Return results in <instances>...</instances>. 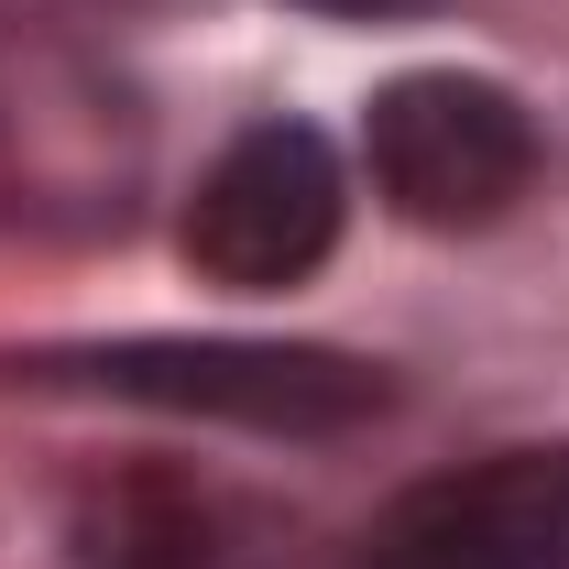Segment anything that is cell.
<instances>
[{
  "label": "cell",
  "mask_w": 569,
  "mask_h": 569,
  "mask_svg": "<svg viewBox=\"0 0 569 569\" xmlns=\"http://www.w3.org/2000/svg\"><path fill=\"white\" fill-rule=\"evenodd\" d=\"M11 383L153 406V417H230L263 438H340L395 406L383 361L318 351V340H88V351H22Z\"/></svg>",
  "instance_id": "cell-1"
},
{
  "label": "cell",
  "mask_w": 569,
  "mask_h": 569,
  "mask_svg": "<svg viewBox=\"0 0 569 569\" xmlns=\"http://www.w3.org/2000/svg\"><path fill=\"white\" fill-rule=\"evenodd\" d=\"M372 187L383 209L417 230H493L526 187H537V121L503 77H460V67H417L395 88H372Z\"/></svg>",
  "instance_id": "cell-2"
},
{
  "label": "cell",
  "mask_w": 569,
  "mask_h": 569,
  "mask_svg": "<svg viewBox=\"0 0 569 569\" xmlns=\"http://www.w3.org/2000/svg\"><path fill=\"white\" fill-rule=\"evenodd\" d=\"M340 209H351L340 153L307 121H241L209 153L176 241H187L198 284H219V296H284L340 252Z\"/></svg>",
  "instance_id": "cell-3"
},
{
  "label": "cell",
  "mask_w": 569,
  "mask_h": 569,
  "mask_svg": "<svg viewBox=\"0 0 569 569\" xmlns=\"http://www.w3.org/2000/svg\"><path fill=\"white\" fill-rule=\"evenodd\" d=\"M142 187V121L110 77L67 56H11L0 67V209L22 219H121Z\"/></svg>",
  "instance_id": "cell-4"
},
{
  "label": "cell",
  "mask_w": 569,
  "mask_h": 569,
  "mask_svg": "<svg viewBox=\"0 0 569 569\" xmlns=\"http://www.w3.org/2000/svg\"><path fill=\"white\" fill-rule=\"evenodd\" d=\"M351 569H569V449H493L395 493Z\"/></svg>",
  "instance_id": "cell-5"
},
{
  "label": "cell",
  "mask_w": 569,
  "mask_h": 569,
  "mask_svg": "<svg viewBox=\"0 0 569 569\" xmlns=\"http://www.w3.org/2000/svg\"><path fill=\"white\" fill-rule=\"evenodd\" d=\"M77 569H274V537L209 482H110L67 526Z\"/></svg>",
  "instance_id": "cell-6"
}]
</instances>
